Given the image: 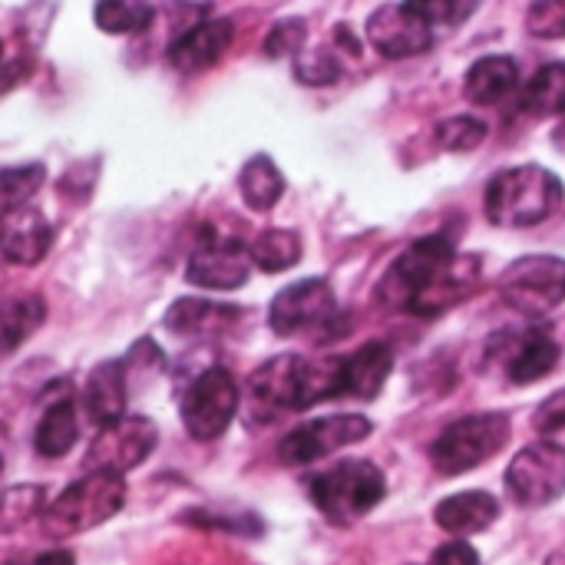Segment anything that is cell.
I'll return each instance as SVG.
<instances>
[{
    "label": "cell",
    "instance_id": "6da1fadb",
    "mask_svg": "<svg viewBox=\"0 0 565 565\" xmlns=\"http://www.w3.org/2000/svg\"><path fill=\"white\" fill-rule=\"evenodd\" d=\"M480 285V258L460 255L454 238L437 232L407 245L384 278L377 281V301L417 318H437L470 298Z\"/></svg>",
    "mask_w": 565,
    "mask_h": 565
},
{
    "label": "cell",
    "instance_id": "7a4b0ae2",
    "mask_svg": "<svg viewBox=\"0 0 565 565\" xmlns=\"http://www.w3.org/2000/svg\"><path fill=\"white\" fill-rule=\"evenodd\" d=\"M248 391L268 411H308L341 397V367L338 361L278 354L248 377Z\"/></svg>",
    "mask_w": 565,
    "mask_h": 565
},
{
    "label": "cell",
    "instance_id": "3957f363",
    "mask_svg": "<svg viewBox=\"0 0 565 565\" xmlns=\"http://www.w3.org/2000/svg\"><path fill=\"white\" fill-rule=\"evenodd\" d=\"M565 189L543 166H513L490 179L483 192L487 218L497 228H533L563 205Z\"/></svg>",
    "mask_w": 565,
    "mask_h": 565
},
{
    "label": "cell",
    "instance_id": "277c9868",
    "mask_svg": "<svg viewBox=\"0 0 565 565\" xmlns=\"http://www.w3.org/2000/svg\"><path fill=\"white\" fill-rule=\"evenodd\" d=\"M126 503V480L119 473L89 470L83 480L66 487L43 510V533L53 540H66L76 533H89L109 523Z\"/></svg>",
    "mask_w": 565,
    "mask_h": 565
},
{
    "label": "cell",
    "instance_id": "5b68a950",
    "mask_svg": "<svg viewBox=\"0 0 565 565\" xmlns=\"http://www.w3.org/2000/svg\"><path fill=\"white\" fill-rule=\"evenodd\" d=\"M308 493L321 516H328L338 526H348L367 516L384 500L387 480L381 467H374L371 460H341L331 470L318 473Z\"/></svg>",
    "mask_w": 565,
    "mask_h": 565
},
{
    "label": "cell",
    "instance_id": "8992f818",
    "mask_svg": "<svg viewBox=\"0 0 565 565\" xmlns=\"http://www.w3.org/2000/svg\"><path fill=\"white\" fill-rule=\"evenodd\" d=\"M513 434L507 414H470L454 420L430 447V463L440 477H460L493 460Z\"/></svg>",
    "mask_w": 565,
    "mask_h": 565
},
{
    "label": "cell",
    "instance_id": "52a82bcc",
    "mask_svg": "<svg viewBox=\"0 0 565 565\" xmlns=\"http://www.w3.org/2000/svg\"><path fill=\"white\" fill-rule=\"evenodd\" d=\"M500 298L523 318H543L565 301V258L526 255L516 258L497 281Z\"/></svg>",
    "mask_w": 565,
    "mask_h": 565
},
{
    "label": "cell",
    "instance_id": "ba28073f",
    "mask_svg": "<svg viewBox=\"0 0 565 565\" xmlns=\"http://www.w3.org/2000/svg\"><path fill=\"white\" fill-rule=\"evenodd\" d=\"M182 424L192 440H218L238 414V384L225 367L202 371L179 401Z\"/></svg>",
    "mask_w": 565,
    "mask_h": 565
},
{
    "label": "cell",
    "instance_id": "9c48e42d",
    "mask_svg": "<svg viewBox=\"0 0 565 565\" xmlns=\"http://www.w3.org/2000/svg\"><path fill=\"white\" fill-rule=\"evenodd\" d=\"M507 490L516 507L540 510L565 493V450L559 444H530L507 470Z\"/></svg>",
    "mask_w": 565,
    "mask_h": 565
},
{
    "label": "cell",
    "instance_id": "30bf717a",
    "mask_svg": "<svg viewBox=\"0 0 565 565\" xmlns=\"http://www.w3.org/2000/svg\"><path fill=\"white\" fill-rule=\"evenodd\" d=\"M371 430L374 424L361 414H334V417L308 420L278 444V460L288 467H308L321 457H331L341 447L367 440Z\"/></svg>",
    "mask_w": 565,
    "mask_h": 565
},
{
    "label": "cell",
    "instance_id": "8fae6325",
    "mask_svg": "<svg viewBox=\"0 0 565 565\" xmlns=\"http://www.w3.org/2000/svg\"><path fill=\"white\" fill-rule=\"evenodd\" d=\"M159 444V430L149 417H119L116 424L103 427L86 454V470H106L126 477L139 463L149 460V454Z\"/></svg>",
    "mask_w": 565,
    "mask_h": 565
},
{
    "label": "cell",
    "instance_id": "7c38bea8",
    "mask_svg": "<svg viewBox=\"0 0 565 565\" xmlns=\"http://www.w3.org/2000/svg\"><path fill=\"white\" fill-rule=\"evenodd\" d=\"M334 291L321 278H305L281 288L268 308V324L278 338H295L315 328H324L334 318Z\"/></svg>",
    "mask_w": 565,
    "mask_h": 565
},
{
    "label": "cell",
    "instance_id": "4fadbf2b",
    "mask_svg": "<svg viewBox=\"0 0 565 565\" xmlns=\"http://www.w3.org/2000/svg\"><path fill=\"white\" fill-rule=\"evenodd\" d=\"M367 40L381 56L407 60V56L427 53L437 33L401 0V3H384L367 17Z\"/></svg>",
    "mask_w": 565,
    "mask_h": 565
},
{
    "label": "cell",
    "instance_id": "5bb4252c",
    "mask_svg": "<svg viewBox=\"0 0 565 565\" xmlns=\"http://www.w3.org/2000/svg\"><path fill=\"white\" fill-rule=\"evenodd\" d=\"M507 341L510 344H500V338L490 341V358H503L507 381L520 384V387L550 377L556 371L559 358H563L556 338L550 331H543V328H530V331H520V334L507 331Z\"/></svg>",
    "mask_w": 565,
    "mask_h": 565
},
{
    "label": "cell",
    "instance_id": "9a60e30c",
    "mask_svg": "<svg viewBox=\"0 0 565 565\" xmlns=\"http://www.w3.org/2000/svg\"><path fill=\"white\" fill-rule=\"evenodd\" d=\"M252 255L235 238H209L185 265V281L205 291H235L248 281Z\"/></svg>",
    "mask_w": 565,
    "mask_h": 565
},
{
    "label": "cell",
    "instance_id": "2e32d148",
    "mask_svg": "<svg viewBox=\"0 0 565 565\" xmlns=\"http://www.w3.org/2000/svg\"><path fill=\"white\" fill-rule=\"evenodd\" d=\"M235 40V23L228 17H215V20H199L189 30H182L172 46H169V63L179 73H202L209 66H215L225 50Z\"/></svg>",
    "mask_w": 565,
    "mask_h": 565
},
{
    "label": "cell",
    "instance_id": "e0dca14e",
    "mask_svg": "<svg viewBox=\"0 0 565 565\" xmlns=\"http://www.w3.org/2000/svg\"><path fill=\"white\" fill-rule=\"evenodd\" d=\"M338 367H341V397L374 401L394 371V351L384 341H367L354 354L341 358Z\"/></svg>",
    "mask_w": 565,
    "mask_h": 565
},
{
    "label": "cell",
    "instance_id": "ac0fdd59",
    "mask_svg": "<svg viewBox=\"0 0 565 565\" xmlns=\"http://www.w3.org/2000/svg\"><path fill=\"white\" fill-rule=\"evenodd\" d=\"M53 242V225L36 209H20L0 222V255L13 265H36Z\"/></svg>",
    "mask_w": 565,
    "mask_h": 565
},
{
    "label": "cell",
    "instance_id": "d6986e66",
    "mask_svg": "<svg viewBox=\"0 0 565 565\" xmlns=\"http://www.w3.org/2000/svg\"><path fill=\"white\" fill-rule=\"evenodd\" d=\"M126 371L119 361H106L99 367H93L86 387H83V407L86 417L103 430L109 424H116L119 417H126Z\"/></svg>",
    "mask_w": 565,
    "mask_h": 565
},
{
    "label": "cell",
    "instance_id": "ffe728a7",
    "mask_svg": "<svg viewBox=\"0 0 565 565\" xmlns=\"http://www.w3.org/2000/svg\"><path fill=\"white\" fill-rule=\"evenodd\" d=\"M434 520L450 536H473V533L490 530L500 520V503L483 490H467V493L440 500V507L434 510Z\"/></svg>",
    "mask_w": 565,
    "mask_h": 565
},
{
    "label": "cell",
    "instance_id": "44dd1931",
    "mask_svg": "<svg viewBox=\"0 0 565 565\" xmlns=\"http://www.w3.org/2000/svg\"><path fill=\"white\" fill-rule=\"evenodd\" d=\"M520 86V63L513 56H480L463 76V96L473 106H497Z\"/></svg>",
    "mask_w": 565,
    "mask_h": 565
},
{
    "label": "cell",
    "instance_id": "7402d4cb",
    "mask_svg": "<svg viewBox=\"0 0 565 565\" xmlns=\"http://www.w3.org/2000/svg\"><path fill=\"white\" fill-rule=\"evenodd\" d=\"M242 308L222 305V301H205V298H182L166 311V328L182 338H209L222 334L238 321Z\"/></svg>",
    "mask_w": 565,
    "mask_h": 565
},
{
    "label": "cell",
    "instance_id": "603a6c76",
    "mask_svg": "<svg viewBox=\"0 0 565 565\" xmlns=\"http://www.w3.org/2000/svg\"><path fill=\"white\" fill-rule=\"evenodd\" d=\"M79 437V420H76V401L70 397H60L56 404L46 407V414L40 417L36 424V434H33V447L40 457L46 460H60L73 450Z\"/></svg>",
    "mask_w": 565,
    "mask_h": 565
},
{
    "label": "cell",
    "instance_id": "cb8c5ba5",
    "mask_svg": "<svg viewBox=\"0 0 565 565\" xmlns=\"http://www.w3.org/2000/svg\"><path fill=\"white\" fill-rule=\"evenodd\" d=\"M238 192L252 212H268L285 195V175L268 156H252L238 172Z\"/></svg>",
    "mask_w": 565,
    "mask_h": 565
},
{
    "label": "cell",
    "instance_id": "d4e9b609",
    "mask_svg": "<svg viewBox=\"0 0 565 565\" xmlns=\"http://www.w3.org/2000/svg\"><path fill=\"white\" fill-rule=\"evenodd\" d=\"M520 109L536 119L565 116V63H546L533 73V79L520 89Z\"/></svg>",
    "mask_w": 565,
    "mask_h": 565
},
{
    "label": "cell",
    "instance_id": "484cf974",
    "mask_svg": "<svg viewBox=\"0 0 565 565\" xmlns=\"http://www.w3.org/2000/svg\"><path fill=\"white\" fill-rule=\"evenodd\" d=\"M46 318V305L40 295H17L0 308V354L17 351Z\"/></svg>",
    "mask_w": 565,
    "mask_h": 565
},
{
    "label": "cell",
    "instance_id": "4316f807",
    "mask_svg": "<svg viewBox=\"0 0 565 565\" xmlns=\"http://www.w3.org/2000/svg\"><path fill=\"white\" fill-rule=\"evenodd\" d=\"M248 255H252V265H258L268 275L288 271L301 262V238L288 228H268L248 245Z\"/></svg>",
    "mask_w": 565,
    "mask_h": 565
},
{
    "label": "cell",
    "instance_id": "83f0119b",
    "mask_svg": "<svg viewBox=\"0 0 565 565\" xmlns=\"http://www.w3.org/2000/svg\"><path fill=\"white\" fill-rule=\"evenodd\" d=\"M93 20L103 33H142L156 20L149 0H96Z\"/></svg>",
    "mask_w": 565,
    "mask_h": 565
},
{
    "label": "cell",
    "instance_id": "f1b7e54d",
    "mask_svg": "<svg viewBox=\"0 0 565 565\" xmlns=\"http://www.w3.org/2000/svg\"><path fill=\"white\" fill-rule=\"evenodd\" d=\"M43 182H46V169L40 162L0 169V222L20 209H26V202L40 192Z\"/></svg>",
    "mask_w": 565,
    "mask_h": 565
},
{
    "label": "cell",
    "instance_id": "f546056e",
    "mask_svg": "<svg viewBox=\"0 0 565 565\" xmlns=\"http://www.w3.org/2000/svg\"><path fill=\"white\" fill-rule=\"evenodd\" d=\"M404 3H407V10H414L434 33H437V30H454V26L467 23V20L477 13V7H480V0H404Z\"/></svg>",
    "mask_w": 565,
    "mask_h": 565
},
{
    "label": "cell",
    "instance_id": "4dcf8cb0",
    "mask_svg": "<svg viewBox=\"0 0 565 565\" xmlns=\"http://www.w3.org/2000/svg\"><path fill=\"white\" fill-rule=\"evenodd\" d=\"M487 122L477 116H450L434 129V139L444 152H473L487 139Z\"/></svg>",
    "mask_w": 565,
    "mask_h": 565
},
{
    "label": "cell",
    "instance_id": "1f68e13d",
    "mask_svg": "<svg viewBox=\"0 0 565 565\" xmlns=\"http://www.w3.org/2000/svg\"><path fill=\"white\" fill-rule=\"evenodd\" d=\"M46 503L43 487H13L0 493V530H17L20 523L33 520Z\"/></svg>",
    "mask_w": 565,
    "mask_h": 565
},
{
    "label": "cell",
    "instance_id": "d6a6232c",
    "mask_svg": "<svg viewBox=\"0 0 565 565\" xmlns=\"http://www.w3.org/2000/svg\"><path fill=\"white\" fill-rule=\"evenodd\" d=\"M526 30L536 40H563L565 0H533V7L526 10Z\"/></svg>",
    "mask_w": 565,
    "mask_h": 565
},
{
    "label": "cell",
    "instance_id": "836d02e7",
    "mask_svg": "<svg viewBox=\"0 0 565 565\" xmlns=\"http://www.w3.org/2000/svg\"><path fill=\"white\" fill-rule=\"evenodd\" d=\"M305 40H308V23L301 20V17H285V20H278L271 30H268V36H265V53L268 56H298L301 53V46H305Z\"/></svg>",
    "mask_w": 565,
    "mask_h": 565
},
{
    "label": "cell",
    "instance_id": "e575fe53",
    "mask_svg": "<svg viewBox=\"0 0 565 565\" xmlns=\"http://www.w3.org/2000/svg\"><path fill=\"white\" fill-rule=\"evenodd\" d=\"M295 76L308 86H328L341 79V63L334 53L328 50H315V53H298L295 60Z\"/></svg>",
    "mask_w": 565,
    "mask_h": 565
},
{
    "label": "cell",
    "instance_id": "d590c367",
    "mask_svg": "<svg viewBox=\"0 0 565 565\" xmlns=\"http://www.w3.org/2000/svg\"><path fill=\"white\" fill-rule=\"evenodd\" d=\"M536 430L540 434H559L565 430V391L559 394H553L540 411H536Z\"/></svg>",
    "mask_w": 565,
    "mask_h": 565
},
{
    "label": "cell",
    "instance_id": "8d00e7d4",
    "mask_svg": "<svg viewBox=\"0 0 565 565\" xmlns=\"http://www.w3.org/2000/svg\"><path fill=\"white\" fill-rule=\"evenodd\" d=\"M427 565H480V553H477L470 543L454 540V543L440 546V550L430 556V563Z\"/></svg>",
    "mask_w": 565,
    "mask_h": 565
},
{
    "label": "cell",
    "instance_id": "74e56055",
    "mask_svg": "<svg viewBox=\"0 0 565 565\" xmlns=\"http://www.w3.org/2000/svg\"><path fill=\"white\" fill-rule=\"evenodd\" d=\"M334 40H338V43H341V46H344L351 56H358V53H361V40H358V36H354V33H351L344 23H338V30H334Z\"/></svg>",
    "mask_w": 565,
    "mask_h": 565
},
{
    "label": "cell",
    "instance_id": "f35d334b",
    "mask_svg": "<svg viewBox=\"0 0 565 565\" xmlns=\"http://www.w3.org/2000/svg\"><path fill=\"white\" fill-rule=\"evenodd\" d=\"M33 565H73V553L66 550H53V553H43Z\"/></svg>",
    "mask_w": 565,
    "mask_h": 565
},
{
    "label": "cell",
    "instance_id": "ab89813d",
    "mask_svg": "<svg viewBox=\"0 0 565 565\" xmlns=\"http://www.w3.org/2000/svg\"><path fill=\"white\" fill-rule=\"evenodd\" d=\"M0 473H3V457H0Z\"/></svg>",
    "mask_w": 565,
    "mask_h": 565
},
{
    "label": "cell",
    "instance_id": "60d3db41",
    "mask_svg": "<svg viewBox=\"0 0 565 565\" xmlns=\"http://www.w3.org/2000/svg\"><path fill=\"white\" fill-rule=\"evenodd\" d=\"M0 53H3V46H0Z\"/></svg>",
    "mask_w": 565,
    "mask_h": 565
}]
</instances>
